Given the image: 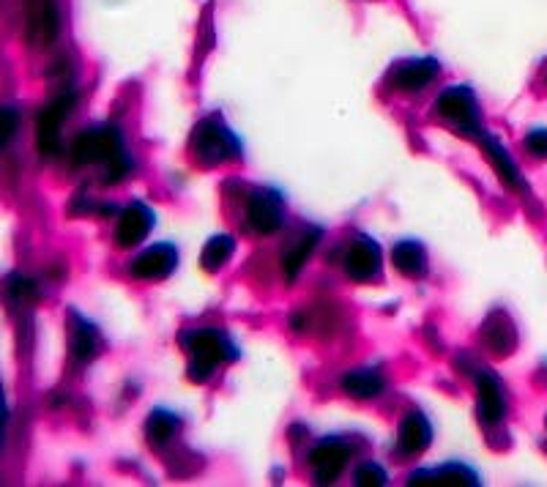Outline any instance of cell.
Segmentation results:
<instances>
[{"instance_id":"obj_1","label":"cell","mask_w":547,"mask_h":487,"mask_svg":"<svg viewBox=\"0 0 547 487\" xmlns=\"http://www.w3.org/2000/svg\"><path fill=\"white\" fill-rule=\"evenodd\" d=\"M72 159L77 165H93V162H102L107 167V184H118L121 178L132 170L129 159H126L124 140L121 132L115 126H99V129H88L83 135L74 140Z\"/></svg>"},{"instance_id":"obj_2","label":"cell","mask_w":547,"mask_h":487,"mask_svg":"<svg viewBox=\"0 0 547 487\" xmlns=\"http://www.w3.org/2000/svg\"><path fill=\"white\" fill-rule=\"evenodd\" d=\"M186 351L192 356L189 362V381L195 384H206L217 364L233 362L238 351L233 342L217 329H197L186 337Z\"/></svg>"},{"instance_id":"obj_3","label":"cell","mask_w":547,"mask_h":487,"mask_svg":"<svg viewBox=\"0 0 547 487\" xmlns=\"http://www.w3.org/2000/svg\"><path fill=\"white\" fill-rule=\"evenodd\" d=\"M192 154H195L200 165L214 167L222 165V162H230V159H238L241 146H238L236 135L214 115V118H206V121H200L195 126V132H192Z\"/></svg>"},{"instance_id":"obj_4","label":"cell","mask_w":547,"mask_h":487,"mask_svg":"<svg viewBox=\"0 0 547 487\" xmlns=\"http://www.w3.org/2000/svg\"><path fill=\"white\" fill-rule=\"evenodd\" d=\"M435 113L452 121L465 135H479L482 132V118H479V104L471 88L452 85L444 94L435 99Z\"/></svg>"},{"instance_id":"obj_5","label":"cell","mask_w":547,"mask_h":487,"mask_svg":"<svg viewBox=\"0 0 547 487\" xmlns=\"http://www.w3.org/2000/svg\"><path fill=\"white\" fill-rule=\"evenodd\" d=\"M61 31V14L55 0H25V36L36 50L50 47Z\"/></svg>"},{"instance_id":"obj_6","label":"cell","mask_w":547,"mask_h":487,"mask_svg":"<svg viewBox=\"0 0 547 487\" xmlns=\"http://www.w3.org/2000/svg\"><path fill=\"white\" fill-rule=\"evenodd\" d=\"M74 102H77V96L63 94L50 107H44L42 115H39V121H36V146H39L42 156H55L61 151V126L72 113Z\"/></svg>"},{"instance_id":"obj_7","label":"cell","mask_w":547,"mask_h":487,"mask_svg":"<svg viewBox=\"0 0 547 487\" xmlns=\"http://www.w3.org/2000/svg\"><path fill=\"white\" fill-rule=\"evenodd\" d=\"M247 217L249 225L258 233H263V236L277 233L285 225V200L274 189H260V192L249 197Z\"/></svg>"},{"instance_id":"obj_8","label":"cell","mask_w":547,"mask_h":487,"mask_svg":"<svg viewBox=\"0 0 547 487\" xmlns=\"http://www.w3.org/2000/svg\"><path fill=\"white\" fill-rule=\"evenodd\" d=\"M178 266V249L173 244H154L132 260V274L140 280H167Z\"/></svg>"},{"instance_id":"obj_9","label":"cell","mask_w":547,"mask_h":487,"mask_svg":"<svg viewBox=\"0 0 547 487\" xmlns=\"http://www.w3.org/2000/svg\"><path fill=\"white\" fill-rule=\"evenodd\" d=\"M154 228V211L143 203H132L124 208V214L118 219V228H115V241L118 247H137L148 239V233Z\"/></svg>"},{"instance_id":"obj_10","label":"cell","mask_w":547,"mask_h":487,"mask_svg":"<svg viewBox=\"0 0 547 487\" xmlns=\"http://www.w3.org/2000/svg\"><path fill=\"white\" fill-rule=\"evenodd\" d=\"M381 247L372 239L362 236L359 241H353V247L345 255V271L348 277L356 282H370L381 274Z\"/></svg>"},{"instance_id":"obj_11","label":"cell","mask_w":547,"mask_h":487,"mask_svg":"<svg viewBox=\"0 0 547 487\" xmlns=\"http://www.w3.org/2000/svg\"><path fill=\"white\" fill-rule=\"evenodd\" d=\"M476 411H479V419L487 422V425H496V422H501L506 416V400L501 381L493 373H487V370L476 375Z\"/></svg>"},{"instance_id":"obj_12","label":"cell","mask_w":547,"mask_h":487,"mask_svg":"<svg viewBox=\"0 0 547 487\" xmlns=\"http://www.w3.org/2000/svg\"><path fill=\"white\" fill-rule=\"evenodd\" d=\"M438 72H441V63L435 61V58L405 61L392 72V85L397 91L416 94V91H424L427 85L433 83L435 77H438Z\"/></svg>"},{"instance_id":"obj_13","label":"cell","mask_w":547,"mask_h":487,"mask_svg":"<svg viewBox=\"0 0 547 487\" xmlns=\"http://www.w3.org/2000/svg\"><path fill=\"white\" fill-rule=\"evenodd\" d=\"M433 444V425L422 411H411L405 416L400 433H397V452L405 457L422 455L427 446Z\"/></svg>"},{"instance_id":"obj_14","label":"cell","mask_w":547,"mask_h":487,"mask_svg":"<svg viewBox=\"0 0 547 487\" xmlns=\"http://www.w3.org/2000/svg\"><path fill=\"white\" fill-rule=\"evenodd\" d=\"M482 340H485L487 351L496 353V356H509L515 351V323L509 321V315L504 310H493L487 315L485 326H482Z\"/></svg>"},{"instance_id":"obj_15","label":"cell","mask_w":547,"mask_h":487,"mask_svg":"<svg viewBox=\"0 0 547 487\" xmlns=\"http://www.w3.org/2000/svg\"><path fill=\"white\" fill-rule=\"evenodd\" d=\"M310 463L318 482H334V479L342 474L345 463H348V449H345L340 441H334V438H331V441H320V444L312 449Z\"/></svg>"},{"instance_id":"obj_16","label":"cell","mask_w":547,"mask_h":487,"mask_svg":"<svg viewBox=\"0 0 547 487\" xmlns=\"http://www.w3.org/2000/svg\"><path fill=\"white\" fill-rule=\"evenodd\" d=\"M411 485H449V487H460V485H479L474 471H468L465 466H457V463H449V466L441 468H427V471H416L408 479Z\"/></svg>"},{"instance_id":"obj_17","label":"cell","mask_w":547,"mask_h":487,"mask_svg":"<svg viewBox=\"0 0 547 487\" xmlns=\"http://www.w3.org/2000/svg\"><path fill=\"white\" fill-rule=\"evenodd\" d=\"M392 263L394 269L405 274V277H411V280H419L427 274V252L419 241H400V244H394L392 249Z\"/></svg>"},{"instance_id":"obj_18","label":"cell","mask_w":547,"mask_h":487,"mask_svg":"<svg viewBox=\"0 0 547 487\" xmlns=\"http://www.w3.org/2000/svg\"><path fill=\"white\" fill-rule=\"evenodd\" d=\"M386 389V381L378 370H353L342 378V392L356 400H372Z\"/></svg>"},{"instance_id":"obj_19","label":"cell","mask_w":547,"mask_h":487,"mask_svg":"<svg viewBox=\"0 0 547 487\" xmlns=\"http://www.w3.org/2000/svg\"><path fill=\"white\" fill-rule=\"evenodd\" d=\"M318 239H320L318 228L304 230L299 239H296V244L282 252V271H285V277H288V280H296V274H299L301 266L307 263V258L312 255V249H315Z\"/></svg>"},{"instance_id":"obj_20","label":"cell","mask_w":547,"mask_h":487,"mask_svg":"<svg viewBox=\"0 0 547 487\" xmlns=\"http://www.w3.org/2000/svg\"><path fill=\"white\" fill-rule=\"evenodd\" d=\"M482 146H485L487 151V159L493 162V167H496V173L501 176V181L504 184H509V187H520V173H517V165L512 162V156L506 154V148L498 143L496 137H490L482 132Z\"/></svg>"},{"instance_id":"obj_21","label":"cell","mask_w":547,"mask_h":487,"mask_svg":"<svg viewBox=\"0 0 547 487\" xmlns=\"http://www.w3.org/2000/svg\"><path fill=\"white\" fill-rule=\"evenodd\" d=\"M178 427H181V419L170 411H151V416L145 419V436L151 444H165L170 438L176 436Z\"/></svg>"},{"instance_id":"obj_22","label":"cell","mask_w":547,"mask_h":487,"mask_svg":"<svg viewBox=\"0 0 547 487\" xmlns=\"http://www.w3.org/2000/svg\"><path fill=\"white\" fill-rule=\"evenodd\" d=\"M233 252H236V241H233V236H214V239L203 247L200 263H203V269H206L208 274H214V271L222 269V266L233 258Z\"/></svg>"},{"instance_id":"obj_23","label":"cell","mask_w":547,"mask_h":487,"mask_svg":"<svg viewBox=\"0 0 547 487\" xmlns=\"http://www.w3.org/2000/svg\"><path fill=\"white\" fill-rule=\"evenodd\" d=\"M99 351V337L93 332L91 323H77V329L72 334V353L77 359H93Z\"/></svg>"},{"instance_id":"obj_24","label":"cell","mask_w":547,"mask_h":487,"mask_svg":"<svg viewBox=\"0 0 547 487\" xmlns=\"http://www.w3.org/2000/svg\"><path fill=\"white\" fill-rule=\"evenodd\" d=\"M356 485L359 487H383L386 485V471L375 463H364L359 471H356Z\"/></svg>"},{"instance_id":"obj_25","label":"cell","mask_w":547,"mask_h":487,"mask_svg":"<svg viewBox=\"0 0 547 487\" xmlns=\"http://www.w3.org/2000/svg\"><path fill=\"white\" fill-rule=\"evenodd\" d=\"M526 148L539 159H547V129H534L526 137Z\"/></svg>"},{"instance_id":"obj_26","label":"cell","mask_w":547,"mask_h":487,"mask_svg":"<svg viewBox=\"0 0 547 487\" xmlns=\"http://www.w3.org/2000/svg\"><path fill=\"white\" fill-rule=\"evenodd\" d=\"M3 115H6V126H3V146H6V143L11 140V135H14V129H17V115H14L11 107H6Z\"/></svg>"}]
</instances>
